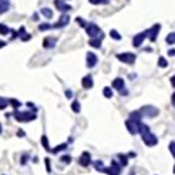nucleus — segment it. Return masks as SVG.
<instances>
[{"label":"nucleus","mask_w":175,"mask_h":175,"mask_svg":"<svg viewBox=\"0 0 175 175\" xmlns=\"http://www.w3.org/2000/svg\"><path fill=\"white\" fill-rule=\"evenodd\" d=\"M9 103L14 107V109H17V108H20V107H21V102H20V100H17V99H15V98L9 99Z\"/></svg>","instance_id":"27"},{"label":"nucleus","mask_w":175,"mask_h":175,"mask_svg":"<svg viewBox=\"0 0 175 175\" xmlns=\"http://www.w3.org/2000/svg\"><path fill=\"white\" fill-rule=\"evenodd\" d=\"M158 66L159 68H167L168 66V61H167V59L164 58V56H161L159 59H158Z\"/></svg>","instance_id":"26"},{"label":"nucleus","mask_w":175,"mask_h":175,"mask_svg":"<svg viewBox=\"0 0 175 175\" xmlns=\"http://www.w3.org/2000/svg\"><path fill=\"white\" fill-rule=\"evenodd\" d=\"M103 37H104V36H102L100 38H97V37H94V38H92V39H89V42H88V44H89L91 47H93V48H95V49H99V48L102 47V39H103Z\"/></svg>","instance_id":"17"},{"label":"nucleus","mask_w":175,"mask_h":175,"mask_svg":"<svg viewBox=\"0 0 175 175\" xmlns=\"http://www.w3.org/2000/svg\"><path fill=\"white\" fill-rule=\"evenodd\" d=\"M161 27H162V26H161L159 23H156V25H153L150 29H147V31H146L147 37L150 38V41H151V42H154V41H156L157 36H158V33H159Z\"/></svg>","instance_id":"5"},{"label":"nucleus","mask_w":175,"mask_h":175,"mask_svg":"<svg viewBox=\"0 0 175 175\" xmlns=\"http://www.w3.org/2000/svg\"><path fill=\"white\" fill-rule=\"evenodd\" d=\"M113 87L115 88V89H118V91H124V88H125V81L121 77H118V79H115L113 81Z\"/></svg>","instance_id":"16"},{"label":"nucleus","mask_w":175,"mask_h":175,"mask_svg":"<svg viewBox=\"0 0 175 175\" xmlns=\"http://www.w3.org/2000/svg\"><path fill=\"white\" fill-rule=\"evenodd\" d=\"M94 165H95V169L97 170H103L104 168H103V162H100V161H97L95 163H94Z\"/></svg>","instance_id":"34"},{"label":"nucleus","mask_w":175,"mask_h":175,"mask_svg":"<svg viewBox=\"0 0 175 175\" xmlns=\"http://www.w3.org/2000/svg\"><path fill=\"white\" fill-rule=\"evenodd\" d=\"M17 136H18V137H22V136H25V132H23L22 130H20V131L17 132Z\"/></svg>","instance_id":"39"},{"label":"nucleus","mask_w":175,"mask_h":175,"mask_svg":"<svg viewBox=\"0 0 175 175\" xmlns=\"http://www.w3.org/2000/svg\"><path fill=\"white\" fill-rule=\"evenodd\" d=\"M76 22L81 26V27H86L87 26V23H86V21L82 18V17H76Z\"/></svg>","instance_id":"32"},{"label":"nucleus","mask_w":175,"mask_h":175,"mask_svg":"<svg viewBox=\"0 0 175 175\" xmlns=\"http://www.w3.org/2000/svg\"><path fill=\"white\" fill-rule=\"evenodd\" d=\"M81 84H82V87L85 88V89H89V88H92L93 87V79H92V76H91V75L85 76V77L82 79Z\"/></svg>","instance_id":"14"},{"label":"nucleus","mask_w":175,"mask_h":175,"mask_svg":"<svg viewBox=\"0 0 175 175\" xmlns=\"http://www.w3.org/2000/svg\"><path fill=\"white\" fill-rule=\"evenodd\" d=\"M92 5H107L110 2V0H88Z\"/></svg>","instance_id":"23"},{"label":"nucleus","mask_w":175,"mask_h":175,"mask_svg":"<svg viewBox=\"0 0 175 175\" xmlns=\"http://www.w3.org/2000/svg\"><path fill=\"white\" fill-rule=\"evenodd\" d=\"M71 109H72L75 113H80V110H81V105H80V103H79L77 100L72 102V104H71Z\"/></svg>","instance_id":"28"},{"label":"nucleus","mask_w":175,"mask_h":175,"mask_svg":"<svg viewBox=\"0 0 175 175\" xmlns=\"http://www.w3.org/2000/svg\"><path fill=\"white\" fill-rule=\"evenodd\" d=\"M170 82H172V86H173V87H175V75L172 77V79H170Z\"/></svg>","instance_id":"40"},{"label":"nucleus","mask_w":175,"mask_h":175,"mask_svg":"<svg viewBox=\"0 0 175 175\" xmlns=\"http://www.w3.org/2000/svg\"><path fill=\"white\" fill-rule=\"evenodd\" d=\"M10 9V2L9 0H0V15L5 14Z\"/></svg>","instance_id":"18"},{"label":"nucleus","mask_w":175,"mask_h":175,"mask_svg":"<svg viewBox=\"0 0 175 175\" xmlns=\"http://www.w3.org/2000/svg\"><path fill=\"white\" fill-rule=\"evenodd\" d=\"M85 28H86V33H87L91 38H94V37H97L99 33H102V29H100L94 22L87 23V26H86Z\"/></svg>","instance_id":"4"},{"label":"nucleus","mask_w":175,"mask_h":175,"mask_svg":"<svg viewBox=\"0 0 175 175\" xmlns=\"http://www.w3.org/2000/svg\"><path fill=\"white\" fill-rule=\"evenodd\" d=\"M61 161H63L64 163L69 164V163H71V157H70V156H64V157H61Z\"/></svg>","instance_id":"36"},{"label":"nucleus","mask_w":175,"mask_h":175,"mask_svg":"<svg viewBox=\"0 0 175 175\" xmlns=\"http://www.w3.org/2000/svg\"><path fill=\"white\" fill-rule=\"evenodd\" d=\"M103 94H104L105 98H111V97H113V91H111V88L104 87V89H103Z\"/></svg>","instance_id":"30"},{"label":"nucleus","mask_w":175,"mask_h":175,"mask_svg":"<svg viewBox=\"0 0 175 175\" xmlns=\"http://www.w3.org/2000/svg\"><path fill=\"white\" fill-rule=\"evenodd\" d=\"M165 42L168 44H175V32H170L167 37H165Z\"/></svg>","instance_id":"22"},{"label":"nucleus","mask_w":175,"mask_h":175,"mask_svg":"<svg viewBox=\"0 0 175 175\" xmlns=\"http://www.w3.org/2000/svg\"><path fill=\"white\" fill-rule=\"evenodd\" d=\"M66 148H68V145H66V143H63V145L55 147V148L53 150V153H58L59 151H64V150H66Z\"/></svg>","instance_id":"31"},{"label":"nucleus","mask_w":175,"mask_h":175,"mask_svg":"<svg viewBox=\"0 0 175 175\" xmlns=\"http://www.w3.org/2000/svg\"><path fill=\"white\" fill-rule=\"evenodd\" d=\"M141 114H143V115H146V116H148V118H154L156 115H158V109L156 108V107H153V105H147V107H143L141 110Z\"/></svg>","instance_id":"6"},{"label":"nucleus","mask_w":175,"mask_h":175,"mask_svg":"<svg viewBox=\"0 0 175 175\" xmlns=\"http://www.w3.org/2000/svg\"><path fill=\"white\" fill-rule=\"evenodd\" d=\"M146 38H147V33H146V31L137 33V34L134 37V41H132V45H134L135 48H138V47H141V45H142V43H143V41H145Z\"/></svg>","instance_id":"7"},{"label":"nucleus","mask_w":175,"mask_h":175,"mask_svg":"<svg viewBox=\"0 0 175 175\" xmlns=\"http://www.w3.org/2000/svg\"><path fill=\"white\" fill-rule=\"evenodd\" d=\"M14 116L17 121L20 122H28V121H32L34 119H37V115L36 113H31V111H18L15 109L14 111Z\"/></svg>","instance_id":"1"},{"label":"nucleus","mask_w":175,"mask_h":175,"mask_svg":"<svg viewBox=\"0 0 175 175\" xmlns=\"http://www.w3.org/2000/svg\"><path fill=\"white\" fill-rule=\"evenodd\" d=\"M86 65H87L88 69H92V68H94L95 65H97V63H98V56L94 54V53H92V52H88L87 55H86Z\"/></svg>","instance_id":"8"},{"label":"nucleus","mask_w":175,"mask_h":175,"mask_svg":"<svg viewBox=\"0 0 175 175\" xmlns=\"http://www.w3.org/2000/svg\"><path fill=\"white\" fill-rule=\"evenodd\" d=\"M6 45V42H4V41H0V48H4Z\"/></svg>","instance_id":"42"},{"label":"nucleus","mask_w":175,"mask_h":175,"mask_svg":"<svg viewBox=\"0 0 175 175\" xmlns=\"http://www.w3.org/2000/svg\"><path fill=\"white\" fill-rule=\"evenodd\" d=\"M56 44V38L55 37H52V36H48L43 39V47L45 49H53Z\"/></svg>","instance_id":"12"},{"label":"nucleus","mask_w":175,"mask_h":175,"mask_svg":"<svg viewBox=\"0 0 175 175\" xmlns=\"http://www.w3.org/2000/svg\"><path fill=\"white\" fill-rule=\"evenodd\" d=\"M41 12H42V15H43L45 18H52V17H53V11H52L49 7H43V9H41Z\"/></svg>","instance_id":"19"},{"label":"nucleus","mask_w":175,"mask_h":175,"mask_svg":"<svg viewBox=\"0 0 175 175\" xmlns=\"http://www.w3.org/2000/svg\"><path fill=\"white\" fill-rule=\"evenodd\" d=\"M116 59L124 64H129V65H134L136 61V54L126 52V53H121V54H116Z\"/></svg>","instance_id":"2"},{"label":"nucleus","mask_w":175,"mask_h":175,"mask_svg":"<svg viewBox=\"0 0 175 175\" xmlns=\"http://www.w3.org/2000/svg\"><path fill=\"white\" fill-rule=\"evenodd\" d=\"M41 143H42V146L45 148V151H47V152H50V147H49V145H48V138H47V136H45V135H43V136H42V138H41Z\"/></svg>","instance_id":"20"},{"label":"nucleus","mask_w":175,"mask_h":175,"mask_svg":"<svg viewBox=\"0 0 175 175\" xmlns=\"http://www.w3.org/2000/svg\"><path fill=\"white\" fill-rule=\"evenodd\" d=\"M169 150H170V153L173 154V157L175 158V142H170V145H169Z\"/></svg>","instance_id":"35"},{"label":"nucleus","mask_w":175,"mask_h":175,"mask_svg":"<svg viewBox=\"0 0 175 175\" xmlns=\"http://www.w3.org/2000/svg\"><path fill=\"white\" fill-rule=\"evenodd\" d=\"M79 163H80L82 167H87V165H89V163H91V156H89L88 152H84V153H82V156H81Z\"/></svg>","instance_id":"15"},{"label":"nucleus","mask_w":175,"mask_h":175,"mask_svg":"<svg viewBox=\"0 0 175 175\" xmlns=\"http://www.w3.org/2000/svg\"><path fill=\"white\" fill-rule=\"evenodd\" d=\"M7 104H9V100L6 98H4V97H0V110L6 109Z\"/></svg>","instance_id":"29"},{"label":"nucleus","mask_w":175,"mask_h":175,"mask_svg":"<svg viewBox=\"0 0 175 175\" xmlns=\"http://www.w3.org/2000/svg\"><path fill=\"white\" fill-rule=\"evenodd\" d=\"M39 31H47V29H50V28H54V26H52L50 23H47V22H43L39 25Z\"/></svg>","instance_id":"25"},{"label":"nucleus","mask_w":175,"mask_h":175,"mask_svg":"<svg viewBox=\"0 0 175 175\" xmlns=\"http://www.w3.org/2000/svg\"><path fill=\"white\" fill-rule=\"evenodd\" d=\"M174 174H175V165H174Z\"/></svg>","instance_id":"44"},{"label":"nucleus","mask_w":175,"mask_h":175,"mask_svg":"<svg viewBox=\"0 0 175 175\" xmlns=\"http://www.w3.org/2000/svg\"><path fill=\"white\" fill-rule=\"evenodd\" d=\"M172 104L175 107V92H174V94L172 95Z\"/></svg>","instance_id":"41"},{"label":"nucleus","mask_w":175,"mask_h":175,"mask_svg":"<svg viewBox=\"0 0 175 175\" xmlns=\"http://www.w3.org/2000/svg\"><path fill=\"white\" fill-rule=\"evenodd\" d=\"M119 158H120V161H121V164L125 167V165H127V157L126 156H124V154H119Z\"/></svg>","instance_id":"33"},{"label":"nucleus","mask_w":175,"mask_h":175,"mask_svg":"<svg viewBox=\"0 0 175 175\" xmlns=\"http://www.w3.org/2000/svg\"><path fill=\"white\" fill-rule=\"evenodd\" d=\"M9 32H10V28H9L6 25H4V23H0V34H2V36H6V34H9Z\"/></svg>","instance_id":"24"},{"label":"nucleus","mask_w":175,"mask_h":175,"mask_svg":"<svg viewBox=\"0 0 175 175\" xmlns=\"http://www.w3.org/2000/svg\"><path fill=\"white\" fill-rule=\"evenodd\" d=\"M65 95H66L68 99H71V98H72V92H71V89H66V91H65Z\"/></svg>","instance_id":"37"},{"label":"nucleus","mask_w":175,"mask_h":175,"mask_svg":"<svg viewBox=\"0 0 175 175\" xmlns=\"http://www.w3.org/2000/svg\"><path fill=\"white\" fill-rule=\"evenodd\" d=\"M131 175H134V172H132V173H131Z\"/></svg>","instance_id":"45"},{"label":"nucleus","mask_w":175,"mask_h":175,"mask_svg":"<svg viewBox=\"0 0 175 175\" xmlns=\"http://www.w3.org/2000/svg\"><path fill=\"white\" fill-rule=\"evenodd\" d=\"M17 34L20 36V38H21V41H22V42H27V41H29V39L32 38V36H31L29 33H27V32H26V28H25L23 26H22V27H20V29H18Z\"/></svg>","instance_id":"13"},{"label":"nucleus","mask_w":175,"mask_h":175,"mask_svg":"<svg viewBox=\"0 0 175 175\" xmlns=\"http://www.w3.org/2000/svg\"><path fill=\"white\" fill-rule=\"evenodd\" d=\"M140 124H141V120H135V119H127L126 120V122H125V125H126V127H127V130L132 134V135H135V134H137L138 132V127H140Z\"/></svg>","instance_id":"3"},{"label":"nucleus","mask_w":175,"mask_h":175,"mask_svg":"<svg viewBox=\"0 0 175 175\" xmlns=\"http://www.w3.org/2000/svg\"><path fill=\"white\" fill-rule=\"evenodd\" d=\"M1 131H2V126H1V124H0V134H1Z\"/></svg>","instance_id":"43"},{"label":"nucleus","mask_w":175,"mask_h":175,"mask_svg":"<svg viewBox=\"0 0 175 175\" xmlns=\"http://www.w3.org/2000/svg\"><path fill=\"white\" fill-rule=\"evenodd\" d=\"M69 22H70V16L66 15V14H63V15L59 17L58 22L54 25V28H63V27L68 26Z\"/></svg>","instance_id":"10"},{"label":"nucleus","mask_w":175,"mask_h":175,"mask_svg":"<svg viewBox=\"0 0 175 175\" xmlns=\"http://www.w3.org/2000/svg\"><path fill=\"white\" fill-rule=\"evenodd\" d=\"M109 34H110V37L113 38V39H115V41H121V34L118 32V31H115V29H111L110 32H109Z\"/></svg>","instance_id":"21"},{"label":"nucleus","mask_w":175,"mask_h":175,"mask_svg":"<svg viewBox=\"0 0 175 175\" xmlns=\"http://www.w3.org/2000/svg\"><path fill=\"white\" fill-rule=\"evenodd\" d=\"M45 165H47V172L50 173V165H49V158H45Z\"/></svg>","instance_id":"38"},{"label":"nucleus","mask_w":175,"mask_h":175,"mask_svg":"<svg viewBox=\"0 0 175 175\" xmlns=\"http://www.w3.org/2000/svg\"><path fill=\"white\" fill-rule=\"evenodd\" d=\"M54 4H55V7L60 11V12H66V11H71L72 10V6L64 2L63 0H54Z\"/></svg>","instance_id":"11"},{"label":"nucleus","mask_w":175,"mask_h":175,"mask_svg":"<svg viewBox=\"0 0 175 175\" xmlns=\"http://www.w3.org/2000/svg\"><path fill=\"white\" fill-rule=\"evenodd\" d=\"M103 172H105L107 174H109V175H119L121 173V169H120L119 164H118L115 161H113V162H111V167H110V168H104Z\"/></svg>","instance_id":"9"}]
</instances>
